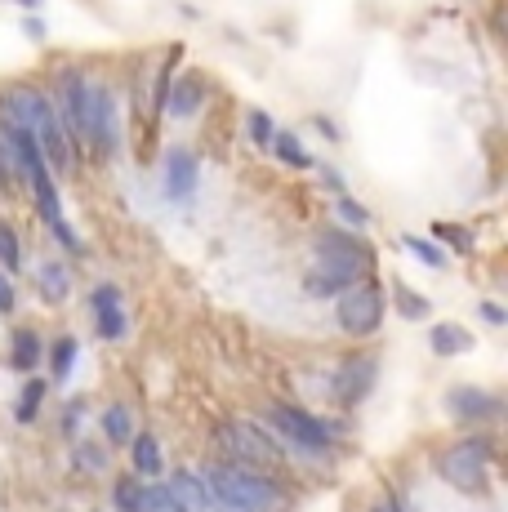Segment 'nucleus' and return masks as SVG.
Listing matches in <instances>:
<instances>
[{
	"mask_svg": "<svg viewBox=\"0 0 508 512\" xmlns=\"http://www.w3.org/2000/svg\"><path fill=\"white\" fill-rule=\"evenodd\" d=\"M23 27H27V36H36V41H41V36H45V27H41V23H36V18H27V23H23Z\"/></svg>",
	"mask_w": 508,
	"mask_h": 512,
	"instance_id": "nucleus-35",
	"label": "nucleus"
},
{
	"mask_svg": "<svg viewBox=\"0 0 508 512\" xmlns=\"http://www.w3.org/2000/svg\"><path fill=\"white\" fill-rule=\"evenodd\" d=\"M130 446H134V472H139V477H156V472L165 468L161 441H156L152 432H134V437H130Z\"/></svg>",
	"mask_w": 508,
	"mask_h": 512,
	"instance_id": "nucleus-19",
	"label": "nucleus"
},
{
	"mask_svg": "<svg viewBox=\"0 0 508 512\" xmlns=\"http://www.w3.org/2000/svg\"><path fill=\"white\" fill-rule=\"evenodd\" d=\"M370 512H402V504H397V499H384V504H375Z\"/></svg>",
	"mask_w": 508,
	"mask_h": 512,
	"instance_id": "nucleus-36",
	"label": "nucleus"
},
{
	"mask_svg": "<svg viewBox=\"0 0 508 512\" xmlns=\"http://www.w3.org/2000/svg\"><path fill=\"white\" fill-rule=\"evenodd\" d=\"M94 90L99 85L81 72V67H63L58 76V121H63V134L72 147H81L90 139V121H94Z\"/></svg>",
	"mask_w": 508,
	"mask_h": 512,
	"instance_id": "nucleus-4",
	"label": "nucleus"
},
{
	"mask_svg": "<svg viewBox=\"0 0 508 512\" xmlns=\"http://www.w3.org/2000/svg\"><path fill=\"white\" fill-rule=\"evenodd\" d=\"M210 512H286V490L277 477L241 464H214L205 472Z\"/></svg>",
	"mask_w": 508,
	"mask_h": 512,
	"instance_id": "nucleus-2",
	"label": "nucleus"
},
{
	"mask_svg": "<svg viewBox=\"0 0 508 512\" xmlns=\"http://www.w3.org/2000/svg\"><path fill=\"white\" fill-rule=\"evenodd\" d=\"M18 5H27V9H32V5H36V0H18Z\"/></svg>",
	"mask_w": 508,
	"mask_h": 512,
	"instance_id": "nucleus-37",
	"label": "nucleus"
},
{
	"mask_svg": "<svg viewBox=\"0 0 508 512\" xmlns=\"http://www.w3.org/2000/svg\"><path fill=\"white\" fill-rule=\"evenodd\" d=\"M393 299H397V308H402V317H406V321H424L428 312H433V303H428L424 294H415L410 285H397Z\"/></svg>",
	"mask_w": 508,
	"mask_h": 512,
	"instance_id": "nucleus-24",
	"label": "nucleus"
},
{
	"mask_svg": "<svg viewBox=\"0 0 508 512\" xmlns=\"http://www.w3.org/2000/svg\"><path fill=\"white\" fill-rule=\"evenodd\" d=\"M0 125H23L36 139V147H41L50 170H58V174L72 170L76 147L67 143L63 121H58V112H54V98L45 94L41 85H9V90L0 94Z\"/></svg>",
	"mask_w": 508,
	"mask_h": 512,
	"instance_id": "nucleus-1",
	"label": "nucleus"
},
{
	"mask_svg": "<svg viewBox=\"0 0 508 512\" xmlns=\"http://www.w3.org/2000/svg\"><path fill=\"white\" fill-rule=\"evenodd\" d=\"M36 290H41L45 303H63L67 290H72V272H67L63 259H41L36 268Z\"/></svg>",
	"mask_w": 508,
	"mask_h": 512,
	"instance_id": "nucleus-15",
	"label": "nucleus"
},
{
	"mask_svg": "<svg viewBox=\"0 0 508 512\" xmlns=\"http://www.w3.org/2000/svg\"><path fill=\"white\" fill-rule=\"evenodd\" d=\"M219 441L228 446V464H241V468L272 472L281 459L277 441L268 432H259V423H228V428H219Z\"/></svg>",
	"mask_w": 508,
	"mask_h": 512,
	"instance_id": "nucleus-7",
	"label": "nucleus"
},
{
	"mask_svg": "<svg viewBox=\"0 0 508 512\" xmlns=\"http://www.w3.org/2000/svg\"><path fill=\"white\" fill-rule=\"evenodd\" d=\"M491 441L486 437H468V441H459V446H451L442 455V477L451 481L455 490H464V495H482L486 490V481H491Z\"/></svg>",
	"mask_w": 508,
	"mask_h": 512,
	"instance_id": "nucleus-5",
	"label": "nucleus"
},
{
	"mask_svg": "<svg viewBox=\"0 0 508 512\" xmlns=\"http://www.w3.org/2000/svg\"><path fill=\"white\" fill-rule=\"evenodd\" d=\"M0 312H14V281H9V272H0Z\"/></svg>",
	"mask_w": 508,
	"mask_h": 512,
	"instance_id": "nucleus-33",
	"label": "nucleus"
},
{
	"mask_svg": "<svg viewBox=\"0 0 508 512\" xmlns=\"http://www.w3.org/2000/svg\"><path fill=\"white\" fill-rule=\"evenodd\" d=\"M446 410H451V419H459V423H491L504 415V401L482 388H455L451 397H446Z\"/></svg>",
	"mask_w": 508,
	"mask_h": 512,
	"instance_id": "nucleus-10",
	"label": "nucleus"
},
{
	"mask_svg": "<svg viewBox=\"0 0 508 512\" xmlns=\"http://www.w3.org/2000/svg\"><path fill=\"white\" fill-rule=\"evenodd\" d=\"M370 379H375V366H370L366 357L344 361L339 374H335V397L344 401V406H353V401H361L370 392Z\"/></svg>",
	"mask_w": 508,
	"mask_h": 512,
	"instance_id": "nucleus-13",
	"label": "nucleus"
},
{
	"mask_svg": "<svg viewBox=\"0 0 508 512\" xmlns=\"http://www.w3.org/2000/svg\"><path fill=\"white\" fill-rule=\"evenodd\" d=\"M165 490L174 495V504H179L183 512H210V490H205V477H197V472H174L170 481H165Z\"/></svg>",
	"mask_w": 508,
	"mask_h": 512,
	"instance_id": "nucleus-14",
	"label": "nucleus"
},
{
	"mask_svg": "<svg viewBox=\"0 0 508 512\" xmlns=\"http://www.w3.org/2000/svg\"><path fill=\"white\" fill-rule=\"evenodd\" d=\"M335 317H339V330L344 334L366 339V334H375L379 321H384V290H379V285H366V281L348 285V290H339Z\"/></svg>",
	"mask_w": 508,
	"mask_h": 512,
	"instance_id": "nucleus-6",
	"label": "nucleus"
},
{
	"mask_svg": "<svg viewBox=\"0 0 508 512\" xmlns=\"http://www.w3.org/2000/svg\"><path fill=\"white\" fill-rule=\"evenodd\" d=\"M41 334L36 330H14V352H9V366L14 370H36V361H41Z\"/></svg>",
	"mask_w": 508,
	"mask_h": 512,
	"instance_id": "nucleus-20",
	"label": "nucleus"
},
{
	"mask_svg": "<svg viewBox=\"0 0 508 512\" xmlns=\"http://www.w3.org/2000/svg\"><path fill=\"white\" fill-rule=\"evenodd\" d=\"M139 481H130V477H121V481H116V486H112V504L116 508H121V512H139Z\"/></svg>",
	"mask_w": 508,
	"mask_h": 512,
	"instance_id": "nucleus-28",
	"label": "nucleus"
},
{
	"mask_svg": "<svg viewBox=\"0 0 508 512\" xmlns=\"http://www.w3.org/2000/svg\"><path fill=\"white\" fill-rule=\"evenodd\" d=\"M246 130H250V139L259 143V147H268L272 134H277V125H272L268 112H250V116H246Z\"/></svg>",
	"mask_w": 508,
	"mask_h": 512,
	"instance_id": "nucleus-29",
	"label": "nucleus"
},
{
	"mask_svg": "<svg viewBox=\"0 0 508 512\" xmlns=\"http://www.w3.org/2000/svg\"><path fill=\"white\" fill-rule=\"evenodd\" d=\"M370 245H361L357 236L330 228L326 236L317 241V250H312V272H308V294H339L348 290V285L366 281L370 272Z\"/></svg>",
	"mask_w": 508,
	"mask_h": 512,
	"instance_id": "nucleus-3",
	"label": "nucleus"
},
{
	"mask_svg": "<svg viewBox=\"0 0 508 512\" xmlns=\"http://www.w3.org/2000/svg\"><path fill=\"white\" fill-rule=\"evenodd\" d=\"M268 147L277 152L281 165H290V170H312V156H308V147H304V139H299L295 130H277Z\"/></svg>",
	"mask_w": 508,
	"mask_h": 512,
	"instance_id": "nucleus-18",
	"label": "nucleus"
},
{
	"mask_svg": "<svg viewBox=\"0 0 508 512\" xmlns=\"http://www.w3.org/2000/svg\"><path fill=\"white\" fill-rule=\"evenodd\" d=\"M9 179H23V174H18V165H14V156H9L5 139H0V183H9Z\"/></svg>",
	"mask_w": 508,
	"mask_h": 512,
	"instance_id": "nucleus-32",
	"label": "nucleus"
},
{
	"mask_svg": "<svg viewBox=\"0 0 508 512\" xmlns=\"http://www.w3.org/2000/svg\"><path fill=\"white\" fill-rule=\"evenodd\" d=\"M477 312H482V321H486V326H504V308H500V303H482V308H477Z\"/></svg>",
	"mask_w": 508,
	"mask_h": 512,
	"instance_id": "nucleus-34",
	"label": "nucleus"
},
{
	"mask_svg": "<svg viewBox=\"0 0 508 512\" xmlns=\"http://www.w3.org/2000/svg\"><path fill=\"white\" fill-rule=\"evenodd\" d=\"M41 401H45V379H27L23 397H18V423H32L36 415H41Z\"/></svg>",
	"mask_w": 508,
	"mask_h": 512,
	"instance_id": "nucleus-23",
	"label": "nucleus"
},
{
	"mask_svg": "<svg viewBox=\"0 0 508 512\" xmlns=\"http://www.w3.org/2000/svg\"><path fill=\"white\" fill-rule=\"evenodd\" d=\"M76 352H81V343H76L72 334H63V339L54 343V383H67V374H72Z\"/></svg>",
	"mask_w": 508,
	"mask_h": 512,
	"instance_id": "nucleus-26",
	"label": "nucleus"
},
{
	"mask_svg": "<svg viewBox=\"0 0 508 512\" xmlns=\"http://www.w3.org/2000/svg\"><path fill=\"white\" fill-rule=\"evenodd\" d=\"M139 512H183V508L174 504L170 490L156 486V481H152V486H143V490H139Z\"/></svg>",
	"mask_w": 508,
	"mask_h": 512,
	"instance_id": "nucleus-25",
	"label": "nucleus"
},
{
	"mask_svg": "<svg viewBox=\"0 0 508 512\" xmlns=\"http://www.w3.org/2000/svg\"><path fill=\"white\" fill-rule=\"evenodd\" d=\"M201 94H205V85L197 81V76H183V81H174L170 90H165V112L192 116L201 107Z\"/></svg>",
	"mask_w": 508,
	"mask_h": 512,
	"instance_id": "nucleus-17",
	"label": "nucleus"
},
{
	"mask_svg": "<svg viewBox=\"0 0 508 512\" xmlns=\"http://www.w3.org/2000/svg\"><path fill=\"white\" fill-rule=\"evenodd\" d=\"M18 263H23V241H18V232L9 223H0V268L14 272Z\"/></svg>",
	"mask_w": 508,
	"mask_h": 512,
	"instance_id": "nucleus-27",
	"label": "nucleus"
},
{
	"mask_svg": "<svg viewBox=\"0 0 508 512\" xmlns=\"http://www.w3.org/2000/svg\"><path fill=\"white\" fill-rule=\"evenodd\" d=\"M402 250H410L419 263H424V268H433V272H437V268H446V254H442V245H433V241H428V236L406 232V236H402Z\"/></svg>",
	"mask_w": 508,
	"mask_h": 512,
	"instance_id": "nucleus-22",
	"label": "nucleus"
},
{
	"mask_svg": "<svg viewBox=\"0 0 508 512\" xmlns=\"http://www.w3.org/2000/svg\"><path fill=\"white\" fill-rule=\"evenodd\" d=\"M335 214H339L344 223H353V228H366V223H370V214L361 210L353 196H339V201H335Z\"/></svg>",
	"mask_w": 508,
	"mask_h": 512,
	"instance_id": "nucleus-30",
	"label": "nucleus"
},
{
	"mask_svg": "<svg viewBox=\"0 0 508 512\" xmlns=\"http://www.w3.org/2000/svg\"><path fill=\"white\" fill-rule=\"evenodd\" d=\"M433 236H451L455 250H468V245H473V241H468V232L464 228H451V223H433Z\"/></svg>",
	"mask_w": 508,
	"mask_h": 512,
	"instance_id": "nucleus-31",
	"label": "nucleus"
},
{
	"mask_svg": "<svg viewBox=\"0 0 508 512\" xmlns=\"http://www.w3.org/2000/svg\"><path fill=\"white\" fill-rule=\"evenodd\" d=\"M90 308H94V326H99L103 339H121L125 334V299L116 285H99L90 294Z\"/></svg>",
	"mask_w": 508,
	"mask_h": 512,
	"instance_id": "nucleus-11",
	"label": "nucleus"
},
{
	"mask_svg": "<svg viewBox=\"0 0 508 512\" xmlns=\"http://www.w3.org/2000/svg\"><path fill=\"white\" fill-rule=\"evenodd\" d=\"M99 161H112L116 147H121V107H116V94L99 85L94 90V121H90V139H85Z\"/></svg>",
	"mask_w": 508,
	"mask_h": 512,
	"instance_id": "nucleus-9",
	"label": "nucleus"
},
{
	"mask_svg": "<svg viewBox=\"0 0 508 512\" xmlns=\"http://www.w3.org/2000/svg\"><path fill=\"white\" fill-rule=\"evenodd\" d=\"M192 192H197V156L188 147H174L165 156V196L170 201H188Z\"/></svg>",
	"mask_w": 508,
	"mask_h": 512,
	"instance_id": "nucleus-12",
	"label": "nucleus"
},
{
	"mask_svg": "<svg viewBox=\"0 0 508 512\" xmlns=\"http://www.w3.org/2000/svg\"><path fill=\"white\" fill-rule=\"evenodd\" d=\"M268 423L286 437V446L304 450V455H326L330 450V428L321 419H312L308 410L290 406V401H277V406L268 410Z\"/></svg>",
	"mask_w": 508,
	"mask_h": 512,
	"instance_id": "nucleus-8",
	"label": "nucleus"
},
{
	"mask_svg": "<svg viewBox=\"0 0 508 512\" xmlns=\"http://www.w3.org/2000/svg\"><path fill=\"white\" fill-rule=\"evenodd\" d=\"M103 432H107V441H112V446H130V437H134V415H130L125 406H107Z\"/></svg>",
	"mask_w": 508,
	"mask_h": 512,
	"instance_id": "nucleus-21",
	"label": "nucleus"
},
{
	"mask_svg": "<svg viewBox=\"0 0 508 512\" xmlns=\"http://www.w3.org/2000/svg\"><path fill=\"white\" fill-rule=\"evenodd\" d=\"M428 348H433L437 357H459V352L473 348V339H468V330L455 326V321H437V326L428 330Z\"/></svg>",
	"mask_w": 508,
	"mask_h": 512,
	"instance_id": "nucleus-16",
	"label": "nucleus"
}]
</instances>
